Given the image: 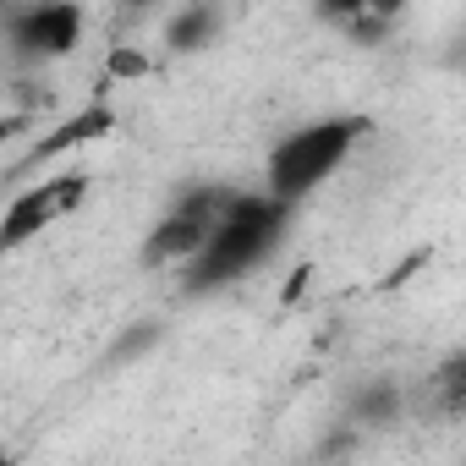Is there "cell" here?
Wrapping results in <instances>:
<instances>
[{"mask_svg":"<svg viewBox=\"0 0 466 466\" xmlns=\"http://www.w3.org/2000/svg\"><path fill=\"white\" fill-rule=\"evenodd\" d=\"M286 203L275 198H248V192H230L219 225L208 230V242L187 258V291H214V286H230V280H242L248 269H258L275 242H280V230H286Z\"/></svg>","mask_w":466,"mask_h":466,"instance_id":"cell-1","label":"cell"},{"mask_svg":"<svg viewBox=\"0 0 466 466\" xmlns=\"http://www.w3.org/2000/svg\"><path fill=\"white\" fill-rule=\"evenodd\" d=\"M368 132H373L368 116H329V121H313V127L291 132V137L275 143V154H269V198L286 203V208L302 203L319 181H329V176L351 159L357 137H368Z\"/></svg>","mask_w":466,"mask_h":466,"instance_id":"cell-2","label":"cell"},{"mask_svg":"<svg viewBox=\"0 0 466 466\" xmlns=\"http://www.w3.org/2000/svg\"><path fill=\"white\" fill-rule=\"evenodd\" d=\"M225 203H230V187H198V192H187V198L148 230L143 264H148V269H159V264H187V258L208 242V230L219 225Z\"/></svg>","mask_w":466,"mask_h":466,"instance_id":"cell-3","label":"cell"},{"mask_svg":"<svg viewBox=\"0 0 466 466\" xmlns=\"http://www.w3.org/2000/svg\"><path fill=\"white\" fill-rule=\"evenodd\" d=\"M83 198H88V176H77V170L72 176H50V181L17 192L6 203V214H0V258L17 253V248H28L34 237H45V230L56 219H66Z\"/></svg>","mask_w":466,"mask_h":466,"instance_id":"cell-4","label":"cell"},{"mask_svg":"<svg viewBox=\"0 0 466 466\" xmlns=\"http://www.w3.org/2000/svg\"><path fill=\"white\" fill-rule=\"evenodd\" d=\"M77 39H83V12L72 0H45V6H28L12 23V50L28 61H56L66 50H77Z\"/></svg>","mask_w":466,"mask_h":466,"instance_id":"cell-5","label":"cell"},{"mask_svg":"<svg viewBox=\"0 0 466 466\" xmlns=\"http://www.w3.org/2000/svg\"><path fill=\"white\" fill-rule=\"evenodd\" d=\"M110 110L105 105H88L83 116H72V121H61L56 132H45L34 148H28V170H39V165H50V159H61V154H77V148H88V143H99L105 132H110Z\"/></svg>","mask_w":466,"mask_h":466,"instance_id":"cell-6","label":"cell"},{"mask_svg":"<svg viewBox=\"0 0 466 466\" xmlns=\"http://www.w3.org/2000/svg\"><path fill=\"white\" fill-rule=\"evenodd\" d=\"M400 6H406V0H319V12H324V17L351 23V34H362V39H379L384 23H395Z\"/></svg>","mask_w":466,"mask_h":466,"instance_id":"cell-7","label":"cell"},{"mask_svg":"<svg viewBox=\"0 0 466 466\" xmlns=\"http://www.w3.org/2000/svg\"><path fill=\"white\" fill-rule=\"evenodd\" d=\"M214 28H219V12H214V6H192V12H181V17L170 23L165 45H170V50H198V45L214 39Z\"/></svg>","mask_w":466,"mask_h":466,"instance_id":"cell-8","label":"cell"},{"mask_svg":"<svg viewBox=\"0 0 466 466\" xmlns=\"http://www.w3.org/2000/svg\"><path fill=\"white\" fill-rule=\"evenodd\" d=\"M433 390H439V411H444V417H461V411H466V357H450V362L439 368Z\"/></svg>","mask_w":466,"mask_h":466,"instance_id":"cell-9","label":"cell"},{"mask_svg":"<svg viewBox=\"0 0 466 466\" xmlns=\"http://www.w3.org/2000/svg\"><path fill=\"white\" fill-rule=\"evenodd\" d=\"M400 411V395H395V384H373L362 400H357V422H390Z\"/></svg>","mask_w":466,"mask_h":466,"instance_id":"cell-10","label":"cell"},{"mask_svg":"<svg viewBox=\"0 0 466 466\" xmlns=\"http://www.w3.org/2000/svg\"><path fill=\"white\" fill-rule=\"evenodd\" d=\"M127 6H154V0H127Z\"/></svg>","mask_w":466,"mask_h":466,"instance_id":"cell-11","label":"cell"}]
</instances>
